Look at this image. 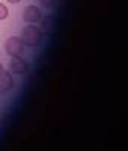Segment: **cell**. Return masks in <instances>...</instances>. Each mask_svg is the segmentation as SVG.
Instances as JSON below:
<instances>
[{
  "label": "cell",
  "instance_id": "obj_3",
  "mask_svg": "<svg viewBox=\"0 0 128 151\" xmlns=\"http://www.w3.org/2000/svg\"><path fill=\"white\" fill-rule=\"evenodd\" d=\"M41 17H42L41 9L35 5H27L23 11V20L27 24H36L41 20Z\"/></svg>",
  "mask_w": 128,
  "mask_h": 151
},
{
  "label": "cell",
  "instance_id": "obj_5",
  "mask_svg": "<svg viewBox=\"0 0 128 151\" xmlns=\"http://www.w3.org/2000/svg\"><path fill=\"white\" fill-rule=\"evenodd\" d=\"M41 29V32L44 35H51L54 32L56 29V18L53 15H45V17H41L39 20V26H38Z\"/></svg>",
  "mask_w": 128,
  "mask_h": 151
},
{
  "label": "cell",
  "instance_id": "obj_4",
  "mask_svg": "<svg viewBox=\"0 0 128 151\" xmlns=\"http://www.w3.org/2000/svg\"><path fill=\"white\" fill-rule=\"evenodd\" d=\"M9 70L12 74H17V76H23L27 73L29 67H27V62H26L21 56H14L9 62Z\"/></svg>",
  "mask_w": 128,
  "mask_h": 151
},
{
  "label": "cell",
  "instance_id": "obj_1",
  "mask_svg": "<svg viewBox=\"0 0 128 151\" xmlns=\"http://www.w3.org/2000/svg\"><path fill=\"white\" fill-rule=\"evenodd\" d=\"M21 41L24 42L26 47H30V48H36L39 47L42 42V38L44 33L41 32V29L36 26V24H27L23 32H21Z\"/></svg>",
  "mask_w": 128,
  "mask_h": 151
},
{
  "label": "cell",
  "instance_id": "obj_10",
  "mask_svg": "<svg viewBox=\"0 0 128 151\" xmlns=\"http://www.w3.org/2000/svg\"><path fill=\"white\" fill-rule=\"evenodd\" d=\"M3 71H5V70H3V65H2V64H0V74H2Z\"/></svg>",
  "mask_w": 128,
  "mask_h": 151
},
{
  "label": "cell",
  "instance_id": "obj_9",
  "mask_svg": "<svg viewBox=\"0 0 128 151\" xmlns=\"http://www.w3.org/2000/svg\"><path fill=\"white\" fill-rule=\"evenodd\" d=\"M8 2H9V3H12V5H17V3H20V2H21V0H8Z\"/></svg>",
  "mask_w": 128,
  "mask_h": 151
},
{
  "label": "cell",
  "instance_id": "obj_7",
  "mask_svg": "<svg viewBox=\"0 0 128 151\" xmlns=\"http://www.w3.org/2000/svg\"><path fill=\"white\" fill-rule=\"evenodd\" d=\"M8 17H9V9L6 8L5 3H0V21L6 20Z\"/></svg>",
  "mask_w": 128,
  "mask_h": 151
},
{
  "label": "cell",
  "instance_id": "obj_8",
  "mask_svg": "<svg viewBox=\"0 0 128 151\" xmlns=\"http://www.w3.org/2000/svg\"><path fill=\"white\" fill-rule=\"evenodd\" d=\"M57 0H39V5L42 8H51V6H54L56 5Z\"/></svg>",
  "mask_w": 128,
  "mask_h": 151
},
{
  "label": "cell",
  "instance_id": "obj_6",
  "mask_svg": "<svg viewBox=\"0 0 128 151\" xmlns=\"http://www.w3.org/2000/svg\"><path fill=\"white\" fill-rule=\"evenodd\" d=\"M14 89V79L9 71H3L0 74V92H9Z\"/></svg>",
  "mask_w": 128,
  "mask_h": 151
},
{
  "label": "cell",
  "instance_id": "obj_2",
  "mask_svg": "<svg viewBox=\"0 0 128 151\" xmlns=\"http://www.w3.org/2000/svg\"><path fill=\"white\" fill-rule=\"evenodd\" d=\"M24 48H26V45L21 41L20 36H11V38H8L6 42H5V50H6V53L11 58L21 56L24 53Z\"/></svg>",
  "mask_w": 128,
  "mask_h": 151
}]
</instances>
